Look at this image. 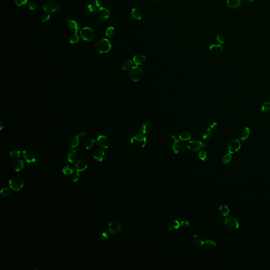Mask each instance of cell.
<instances>
[{"label":"cell","instance_id":"52a82bcc","mask_svg":"<svg viewBox=\"0 0 270 270\" xmlns=\"http://www.w3.org/2000/svg\"><path fill=\"white\" fill-rule=\"evenodd\" d=\"M80 37L86 41H91L94 38V31L89 27H85L80 31Z\"/></svg>","mask_w":270,"mask_h":270},{"label":"cell","instance_id":"4316f807","mask_svg":"<svg viewBox=\"0 0 270 270\" xmlns=\"http://www.w3.org/2000/svg\"><path fill=\"white\" fill-rule=\"evenodd\" d=\"M209 50L213 54H219L223 51V47L220 44H214L209 47Z\"/></svg>","mask_w":270,"mask_h":270},{"label":"cell","instance_id":"9f6ffc18","mask_svg":"<svg viewBox=\"0 0 270 270\" xmlns=\"http://www.w3.org/2000/svg\"><path fill=\"white\" fill-rule=\"evenodd\" d=\"M1 130H2V128H3V124H2V121H1Z\"/></svg>","mask_w":270,"mask_h":270},{"label":"cell","instance_id":"603a6c76","mask_svg":"<svg viewBox=\"0 0 270 270\" xmlns=\"http://www.w3.org/2000/svg\"><path fill=\"white\" fill-rule=\"evenodd\" d=\"M192 242L193 244L197 248H200L203 247L205 244V242L203 239L200 236L195 235L192 238Z\"/></svg>","mask_w":270,"mask_h":270},{"label":"cell","instance_id":"ac0fdd59","mask_svg":"<svg viewBox=\"0 0 270 270\" xmlns=\"http://www.w3.org/2000/svg\"><path fill=\"white\" fill-rule=\"evenodd\" d=\"M146 56L141 53L135 54L133 58V62L136 66H141L146 62Z\"/></svg>","mask_w":270,"mask_h":270},{"label":"cell","instance_id":"2e32d148","mask_svg":"<svg viewBox=\"0 0 270 270\" xmlns=\"http://www.w3.org/2000/svg\"><path fill=\"white\" fill-rule=\"evenodd\" d=\"M250 129L249 127H243L240 129L238 133V136L241 140L244 141L249 138L250 135Z\"/></svg>","mask_w":270,"mask_h":270},{"label":"cell","instance_id":"db71d44e","mask_svg":"<svg viewBox=\"0 0 270 270\" xmlns=\"http://www.w3.org/2000/svg\"><path fill=\"white\" fill-rule=\"evenodd\" d=\"M253 1L254 0H243V3L245 5H250Z\"/></svg>","mask_w":270,"mask_h":270},{"label":"cell","instance_id":"60d3db41","mask_svg":"<svg viewBox=\"0 0 270 270\" xmlns=\"http://www.w3.org/2000/svg\"><path fill=\"white\" fill-rule=\"evenodd\" d=\"M0 193H1V195H2L3 196L7 197V196H9L11 195V190H10L9 188H7V187H4V188L1 189Z\"/></svg>","mask_w":270,"mask_h":270},{"label":"cell","instance_id":"7402d4cb","mask_svg":"<svg viewBox=\"0 0 270 270\" xmlns=\"http://www.w3.org/2000/svg\"><path fill=\"white\" fill-rule=\"evenodd\" d=\"M79 158V153L78 151L75 149L71 150L69 152L67 155V159L70 163H75L77 161Z\"/></svg>","mask_w":270,"mask_h":270},{"label":"cell","instance_id":"1f68e13d","mask_svg":"<svg viewBox=\"0 0 270 270\" xmlns=\"http://www.w3.org/2000/svg\"><path fill=\"white\" fill-rule=\"evenodd\" d=\"M96 143L94 139H88L85 142V146L87 149H90L94 147Z\"/></svg>","mask_w":270,"mask_h":270},{"label":"cell","instance_id":"30bf717a","mask_svg":"<svg viewBox=\"0 0 270 270\" xmlns=\"http://www.w3.org/2000/svg\"><path fill=\"white\" fill-rule=\"evenodd\" d=\"M43 8L45 12L51 13L57 11L59 9V5L58 3L55 1H49L45 3Z\"/></svg>","mask_w":270,"mask_h":270},{"label":"cell","instance_id":"e575fe53","mask_svg":"<svg viewBox=\"0 0 270 270\" xmlns=\"http://www.w3.org/2000/svg\"><path fill=\"white\" fill-rule=\"evenodd\" d=\"M134 63L133 60L130 59H128L127 60L124 62L121 67V68L123 70H127L128 69L132 67V64Z\"/></svg>","mask_w":270,"mask_h":270},{"label":"cell","instance_id":"9c48e42d","mask_svg":"<svg viewBox=\"0 0 270 270\" xmlns=\"http://www.w3.org/2000/svg\"><path fill=\"white\" fill-rule=\"evenodd\" d=\"M241 147V143L237 139H234L230 140L228 143L227 146L228 152L231 154L237 152L240 150Z\"/></svg>","mask_w":270,"mask_h":270},{"label":"cell","instance_id":"9a60e30c","mask_svg":"<svg viewBox=\"0 0 270 270\" xmlns=\"http://www.w3.org/2000/svg\"><path fill=\"white\" fill-rule=\"evenodd\" d=\"M66 20L68 23L69 30L71 32L74 33V34H77L78 31L79 30V29H80L79 24L76 21L73 20L66 19Z\"/></svg>","mask_w":270,"mask_h":270},{"label":"cell","instance_id":"f6af8a7d","mask_svg":"<svg viewBox=\"0 0 270 270\" xmlns=\"http://www.w3.org/2000/svg\"><path fill=\"white\" fill-rule=\"evenodd\" d=\"M50 18H51V15L49 13H45L42 15V16L41 17V21L43 22H48L50 20Z\"/></svg>","mask_w":270,"mask_h":270},{"label":"cell","instance_id":"7a4b0ae2","mask_svg":"<svg viewBox=\"0 0 270 270\" xmlns=\"http://www.w3.org/2000/svg\"><path fill=\"white\" fill-rule=\"evenodd\" d=\"M95 49L99 53H107L112 49V45L107 39H101L96 43Z\"/></svg>","mask_w":270,"mask_h":270},{"label":"cell","instance_id":"74e56055","mask_svg":"<svg viewBox=\"0 0 270 270\" xmlns=\"http://www.w3.org/2000/svg\"><path fill=\"white\" fill-rule=\"evenodd\" d=\"M261 111L264 113H268L270 112V102H266L263 103L261 106Z\"/></svg>","mask_w":270,"mask_h":270},{"label":"cell","instance_id":"816d5d0a","mask_svg":"<svg viewBox=\"0 0 270 270\" xmlns=\"http://www.w3.org/2000/svg\"><path fill=\"white\" fill-rule=\"evenodd\" d=\"M190 222L187 221H181V225L183 228H187L190 225Z\"/></svg>","mask_w":270,"mask_h":270},{"label":"cell","instance_id":"6da1fadb","mask_svg":"<svg viewBox=\"0 0 270 270\" xmlns=\"http://www.w3.org/2000/svg\"><path fill=\"white\" fill-rule=\"evenodd\" d=\"M24 160L28 163H33L37 160L39 153L36 148L33 147H28L23 151Z\"/></svg>","mask_w":270,"mask_h":270},{"label":"cell","instance_id":"ffe728a7","mask_svg":"<svg viewBox=\"0 0 270 270\" xmlns=\"http://www.w3.org/2000/svg\"><path fill=\"white\" fill-rule=\"evenodd\" d=\"M131 17L135 20H140L143 17V12L140 8L135 7L131 11Z\"/></svg>","mask_w":270,"mask_h":270},{"label":"cell","instance_id":"f907efd6","mask_svg":"<svg viewBox=\"0 0 270 270\" xmlns=\"http://www.w3.org/2000/svg\"><path fill=\"white\" fill-rule=\"evenodd\" d=\"M94 3L95 6H96L97 7H102V0H94Z\"/></svg>","mask_w":270,"mask_h":270},{"label":"cell","instance_id":"7c38bea8","mask_svg":"<svg viewBox=\"0 0 270 270\" xmlns=\"http://www.w3.org/2000/svg\"><path fill=\"white\" fill-rule=\"evenodd\" d=\"M225 225L226 228L230 230H235L237 229L239 226L237 219L233 216H229L226 219Z\"/></svg>","mask_w":270,"mask_h":270},{"label":"cell","instance_id":"cb8c5ba5","mask_svg":"<svg viewBox=\"0 0 270 270\" xmlns=\"http://www.w3.org/2000/svg\"><path fill=\"white\" fill-rule=\"evenodd\" d=\"M180 225L181 223H179V221L177 220H172L169 221V223H168L167 229L170 232H174L179 229Z\"/></svg>","mask_w":270,"mask_h":270},{"label":"cell","instance_id":"f1b7e54d","mask_svg":"<svg viewBox=\"0 0 270 270\" xmlns=\"http://www.w3.org/2000/svg\"><path fill=\"white\" fill-rule=\"evenodd\" d=\"M109 239V233L107 232L101 233L98 236V240L101 243H106Z\"/></svg>","mask_w":270,"mask_h":270},{"label":"cell","instance_id":"836d02e7","mask_svg":"<svg viewBox=\"0 0 270 270\" xmlns=\"http://www.w3.org/2000/svg\"><path fill=\"white\" fill-rule=\"evenodd\" d=\"M203 139L206 140L209 139L211 136V130L210 128H206L203 130L201 134Z\"/></svg>","mask_w":270,"mask_h":270},{"label":"cell","instance_id":"ba28073f","mask_svg":"<svg viewBox=\"0 0 270 270\" xmlns=\"http://www.w3.org/2000/svg\"><path fill=\"white\" fill-rule=\"evenodd\" d=\"M206 143H203V141L197 140V139H194L188 142L187 143V148L190 150L193 151H196L198 150H200L202 147H206Z\"/></svg>","mask_w":270,"mask_h":270},{"label":"cell","instance_id":"e0dca14e","mask_svg":"<svg viewBox=\"0 0 270 270\" xmlns=\"http://www.w3.org/2000/svg\"><path fill=\"white\" fill-rule=\"evenodd\" d=\"M81 139L79 136L78 134L77 135H72L69 137L68 139V144L69 147L71 148H75L77 147L79 143V140Z\"/></svg>","mask_w":270,"mask_h":270},{"label":"cell","instance_id":"277c9868","mask_svg":"<svg viewBox=\"0 0 270 270\" xmlns=\"http://www.w3.org/2000/svg\"><path fill=\"white\" fill-rule=\"evenodd\" d=\"M147 138L143 134H137L132 138L131 144L132 146L137 149H140L146 145Z\"/></svg>","mask_w":270,"mask_h":270},{"label":"cell","instance_id":"7dc6e473","mask_svg":"<svg viewBox=\"0 0 270 270\" xmlns=\"http://www.w3.org/2000/svg\"><path fill=\"white\" fill-rule=\"evenodd\" d=\"M205 244H206L207 246L209 247H213L216 245V243L211 240H207L205 242Z\"/></svg>","mask_w":270,"mask_h":270},{"label":"cell","instance_id":"ab89813d","mask_svg":"<svg viewBox=\"0 0 270 270\" xmlns=\"http://www.w3.org/2000/svg\"><path fill=\"white\" fill-rule=\"evenodd\" d=\"M232 159V155L230 153H228L226 154L225 155H224L222 157V162L224 164H228L230 162V160Z\"/></svg>","mask_w":270,"mask_h":270},{"label":"cell","instance_id":"d4e9b609","mask_svg":"<svg viewBox=\"0 0 270 270\" xmlns=\"http://www.w3.org/2000/svg\"><path fill=\"white\" fill-rule=\"evenodd\" d=\"M105 154L102 149H97L94 153V158L98 162H101L103 161L105 158Z\"/></svg>","mask_w":270,"mask_h":270},{"label":"cell","instance_id":"4fadbf2b","mask_svg":"<svg viewBox=\"0 0 270 270\" xmlns=\"http://www.w3.org/2000/svg\"><path fill=\"white\" fill-rule=\"evenodd\" d=\"M97 18L102 21L107 20L110 17V13L108 10L105 7H99L96 11Z\"/></svg>","mask_w":270,"mask_h":270},{"label":"cell","instance_id":"83f0119b","mask_svg":"<svg viewBox=\"0 0 270 270\" xmlns=\"http://www.w3.org/2000/svg\"><path fill=\"white\" fill-rule=\"evenodd\" d=\"M84 11L86 14L91 15L96 12V9L94 5L89 3L85 6Z\"/></svg>","mask_w":270,"mask_h":270},{"label":"cell","instance_id":"7bdbcfd3","mask_svg":"<svg viewBox=\"0 0 270 270\" xmlns=\"http://www.w3.org/2000/svg\"><path fill=\"white\" fill-rule=\"evenodd\" d=\"M198 157L200 158V160H202L203 162H204L207 157L206 151L205 150H201L198 154Z\"/></svg>","mask_w":270,"mask_h":270},{"label":"cell","instance_id":"c3c4849f","mask_svg":"<svg viewBox=\"0 0 270 270\" xmlns=\"http://www.w3.org/2000/svg\"><path fill=\"white\" fill-rule=\"evenodd\" d=\"M79 172H77V173H75V174H73L72 175V180L73 181V182L75 183H76L80 179V174L79 173Z\"/></svg>","mask_w":270,"mask_h":270},{"label":"cell","instance_id":"d6a6232c","mask_svg":"<svg viewBox=\"0 0 270 270\" xmlns=\"http://www.w3.org/2000/svg\"><path fill=\"white\" fill-rule=\"evenodd\" d=\"M74 170L73 168L70 166H66L62 168V172L66 176H70L73 174Z\"/></svg>","mask_w":270,"mask_h":270},{"label":"cell","instance_id":"b9f144b4","mask_svg":"<svg viewBox=\"0 0 270 270\" xmlns=\"http://www.w3.org/2000/svg\"><path fill=\"white\" fill-rule=\"evenodd\" d=\"M20 154L21 152L20 150H12L10 153V157L12 158H18L20 156Z\"/></svg>","mask_w":270,"mask_h":270},{"label":"cell","instance_id":"ee69618b","mask_svg":"<svg viewBox=\"0 0 270 270\" xmlns=\"http://www.w3.org/2000/svg\"><path fill=\"white\" fill-rule=\"evenodd\" d=\"M216 39L220 44H221V45L224 44L225 41V38L224 37V36L221 35V34H217V35H216Z\"/></svg>","mask_w":270,"mask_h":270},{"label":"cell","instance_id":"3957f363","mask_svg":"<svg viewBox=\"0 0 270 270\" xmlns=\"http://www.w3.org/2000/svg\"><path fill=\"white\" fill-rule=\"evenodd\" d=\"M9 184L10 187L12 190L15 192H19L23 187L24 179L21 176L14 175L10 179Z\"/></svg>","mask_w":270,"mask_h":270},{"label":"cell","instance_id":"8992f818","mask_svg":"<svg viewBox=\"0 0 270 270\" xmlns=\"http://www.w3.org/2000/svg\"><path fill=\"white\" fill-rule=\"evenodd\" d=\"M172 138L174 139V143L173 146V149L174 153L177 154H181L185 151V145L183 141L181 139H176V136H172Z\"/></svg>","mask_w":270,"mask_h":270},{"label":"cell","instance_id":"f546056e","mask_svg":"<svg viewBox=\"0 0 270 270\" xmlns=\"http://www.w3.org/2000/svg\"><path fill=\"white\" fill-rule=\"evenodd\" d=\"M152 129V126L149 123L146 122L144 124H143L141 126L140 131L143 134H148L149 132H151Z\"/></svg>","mask_w":270,"mask_h":270},{"label":"cell","instance_id":"f5cc1de1","mask_svg":"<svg viewBox=\"0 0 270 270\" xmlns=\"http://www.w3.org/2000/svg\"><path fill=\"white\" fill-rule=\"evenodd\" d=\"M217 128H218V124L217 122H213L210 126V129H211V130H216L217 129Z\"/></svg>","mask_w":270,"mask_h":270},{"label":"cell","instance_id":"4dcf8cb0","mask_svg":"<svg viewBox=\"0 0 270 270\" xmlns=\"http://www.w3.org/2000/svg\"><path fill=\"white\" fill-rule=\"evenodd\" d=\"M219 213L221 216L225 217L228 215L230 209L226 205H222L219 209Z\"/></svg>","mask_w":270,"mask_h":270},{"label":"cell","instance_id":"8d00e7d4","mask_svg":"<svg viewBox=\"0 0 270 270\" xmlns=\"http://www.w3.org/2000/svg\"><path fill=\"white\" fill-rule=\"evenodd\" d=\"M79 37L78 35L77 34H72V35H70L69 38V42L71 44H75L79 42Z\"/></svg>","mask_w":270,"mask_h":270},{"label":"cell","instance_id":"d590c367","mask_svg":"<svg viewBox=\"0 0 270 270\" xmlns=\"http://www.w3.org/2000/svg\"><path fill=\"white\" fill-rule=\"evenodd\" d=\"M179 139H181L182 141H186L191 138V135L188 132H183L179 135Z\"/></svg>","mask_w":270,"mask_h":270},{"label":"cell","instance_id":"bcb514c9","mask_svg":"<svg viewBox=\"0 0 270 270\" xmlns=\"http://www.w3.org/2000/svg\"><path fill=\"white\" fill-rule=\"evenodd\" d=\"M15 4L19 7L24 6L28 2V0H14Z\"/></svg>","mask_w":270,"mask_h":270},{"label":"cell","instance_id":"484cf974","mask_svg":"<svg viewBox=\"0 0 270 270\" xmlns=\"http://www.w3.org/2000/svg\"><path fill=\"white\" fill-rule=\"evenodd\" d=\"M24 163L23 160L21 159H18L14 161L13 164V168L15 171L19 172L23 169Z\"/></svg>","mask_w":270,"mask_h":270},{"label":"cell","instance_id":"f35d334b","mask_svg":"<svg viewBox=\"0 0 270 270\" xmlns=\"http://www.w3.org/2000/svg\"><path fill=\"white\" fill-rule=\"evenodd\" d=\"M115 29L113 26H110L107 28L106 31V35L107 37L110 38L115 35Z\"/></svg>","mask_w":270,"mask_h":270},{"label":"cell","instance_id":"8fae6325","mask_svg":"<svg viewBox=\"0 0 270 270\" xmlns=\"http://www.w3.org/2000/svg\"><path fill=\"white\" fill-rule=\"evenodd\" d=\"M97 143L100 147L106 149L110 145V139L105 135H100L97 137Z\"/></svg>","mask_w":270,"mask_h":270},{"label":"cell","instance_id":"681fc988","mask_svg":"<svg viewBox=\"0 0 270 270\" xmlns=\"http://www.w3.org/2000/svg\"><path fill=\"white\" fill-rule=\"evenodd\" d=\"M28 7L29 8V9L31 10H35L37 8V4L35 2H34L33 1H30V2L28 3Z\"/></svg>","mask_w":270,"mask_h":270},{"label":"cell","instance_id":"5bb4252c","mask_svg":"<svg viewBox=\"0 0 270 270\" xmlns=\"http://www.w3.org/2000/svg\"><path fill=\"white\" fill-rule=\"evenodd\" d=\"M121 230V225L117 221H113L109 224L108 230L112 234H117Z\"/></svg>","mask_w":270,"mask_h":270},{"label":"cell","instance_id":"44dd1931","mask_svg":"<svg viewBox=\"0 0 270 270\" xmlns=\"http://www.w3.org/2000/svg\"><path fill=\"white\" fill-rule=\"evenodd\" d=\"M88 162L85 160H80L76 162L75 168L78 172H82L86 170L88 168Z\"/></svg>","mask_w":270,"mask_h":270},{"label":"cell","instance_id":"11a10c76","mask_svg":"<svg viewBox=\"0 0 270 270\" xmlns=\"http://www.w3.org/2000/svg\"><path fill=\"white\" fill-rule=\"evenodd\" d=\"M156 4H159L162 2V0H152Z\"/></svg>","mask_w":270,"mask_h":270},{"label":"cell","instance_id":"5b68a950","mask_svg":"<svg viewBox=\"0 0 270 270\" xmlns=\"http://www.w3.org/2000/svg\"><path fill=\"white\" fill-rule=\"evenodd\" d=\"M143 75V70L139 66L132 67L129 70V77L134 82L139 81L142 79Z\"/></svg>","mask_w":270,"mask_h":270},{"label":"cell","instance_id":"d6986e66","mask_svg":"<svg viewBox=\"0 0 270 270\" xmlns=\"http://www.w3.org/2000/svg\"><path fill=\"white\" fill-rule=\"evenodd\" d=\"M242 4L241 0H227L226 4L228 7L232 11H235L239 9Z\"/></svg>","mask_w":270,"mask_h":270}]
</instances>
